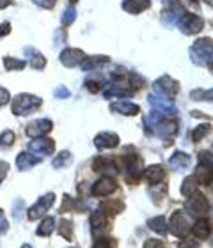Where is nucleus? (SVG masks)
<instances>
[{"label":"nucleus","instance_id":"35","mask_svg":"<svg viewBox=\"0 0 213 248\" xmlns=\"http://www.w3.org/2000/svg\"><path fill=\"white\" fill-rule=\"evenodd\" d=\"M210 129H212V126H210V124H206V123L199 124L197 128L190 133V135H192V140H194V142H201V140H203L204 137L210 133Z\"/></svg>","mask_w":213,"mask_h":248},{"label":"nucleus","instance_id":"23","mask_svg":"<svg viewBox=\"0 0 213 248\" xmlns=\"http://www.w3.org/2000/svg\"><path fill=\"white\" fill-rule=\"evenodd\" d=\"M151 5V0H125L123 2V9L130 15H139L146 11Z\"/></svg>","mask_w":213,"mask_h":248},{"label":"nucleus","instance_id":"43","mask_svg":"<svg viewBox=\"0 0 213 248\" xmlns=\"http://www.w3.org/2000/svg\"><path fill=\"white\" fill-rule=\"evenodd\" d=\"M7 172H9V163H7V161L0 160V185H2V181L5 179Z\"/></svg>","mask_w":213,"mask_h":248},{"label":"nucleus","instance_id":"33","mask_svg":"<svg viewBox=\"0 0 213 248\" xmlns=\"http://www.w3.org/2000/svg\"><path fill=\"white\" fill-rule=\"evenodd\" d=\"M99 207L105 209L110 217H114V215H117V213H121L123 209H125V204H123L121 201H112V202H105V204H101Z\"/></svg>","mask_w":213,"mask_h":248},{"label":"nucleus","instance_id":"25","mask_svg":"<svg viewBox=\"0 0 213 248\" xmlns=\"http://www.w3.org/2000/svg\"><path fill=\"white\" fill-rule=\"evenodd\" d=\"M109 62V57L105 55H94V57H85L80 62V67L83 71H91V69H96V67H101L103 64Z\"/></svg>","mask_w":213,"mask_h":248},{"label":"nucleus","instance_id":"4","mask_svg":"<svg viewBox=\"0 0 213 248\" xmlns=\"http://www.w3.org/2000/svg\"><path fill=\"white\" fill-rule=\"evenodd\" d=\"M178 27L183 34H188V36H194V34H199L203 31L204 20L201 16L194 15V13H185V15L178 20Z\"/></svg>","mask_w":213,"mask_h":248},{"label":"nucleus","instance_id":"42","mask_svg":"<svg viewBox=\"0 0 213 248\" xmlns=\"http://www.w3.org/2000/svg\"><path fill=\"white\" fill-rule=\"evenodd\" d=\"M75 18H77V13H75V9H71V7H69L68 11H64L63 23H64V25H71L73 21H75Z\"/></svg>","mask_w":213,"mask_h":248},{"label":"nucleus","instance_id":"6","mask_svg":"<svg viewBox=\"0 0 213 248\" xmlns=\"http://www.w3.org/2000/svg\"><path fill=\"white\" fill-rule=\"evenodd\" d=\"M153 89H155V93L158 94V96H165V98L172 99L180 93V83H178L174 78L164 75V77H160L153 83Z\"/></svg>","mask_w":213,"mask_h":248},{"label":"nucleus","instance_id":"9","mask_svg":"<svg viewBox=\"0 0 213 248\" xmlns=\"http://www.w3.org/2000/svg\"><path fill=\"white\" fill-rule=\"evenodd\" d=\"M53 151H55V142H53L52 139H48V137H39V139H34L31 144H29V153L39 156V158L52 155Z\"/></svg>","mask_w":213,"mask_h":248},{"label":"nucleus","instance_id":"28","mask_svg":"<svg viewBox=\"0 0 213 248\" xmlns=\"http://www.w3.org/2000/svg\"><path fill=\"white\" fill-rule=\"evenodd\" d=\"M194 177H196V181H197L199 185H212L213 172L210 170V169H206V167L197 165V169L194 172Z\"/></svg>","mask_w":213,"mask_h":248},{"label":"nucleus","instance_id":"44","mask_svg":"<svg viewBox=\"0 0 213 248\" xmlns=\"http://www.w3.org/2000/svg\"><path fill=\"white\" fill-rule=\"evenodd\" d=\"M7 229H9V223H7V218L4 217V211L0 209V234L7 232Z\"/></svg>","mask_w":213,"mask_h":248},{"label":"nucleus","instance_id":"46","mask_svg":"<svg viewBox=\"0 0 213 248\" xmlns=\"http://www.w3.org/2000/svg\"><path fill=\"white\" fill-rule=\"evenodd\" d=\"M9 91H5V89H0V107H4V105L9 103Z\"/></svg>","mask_w":213,"mask_h":248},{"label":"nucleus","instance_id":"15","mask_svg":"<svg viewBox=\"0 0 213 248\" xmlns=\"http://www.w3.org/2000/svg\"><path fill=\"white\" fill-rule=\"evenodd\" d=\"M153 133L158 137H174L178 133V123L174 119H158L153 126Z\"/></svg>","mask_w":213,"mask_h":248},{"label":"nucleus","instance_id":"36","mask_svg":"<svg viewBox=\"0 0 213 248\" xmlns=\"http://www.w3.org/2000/svg\"><path fill=\"white\" fill-rule=\"evenodd\" d=\"M59 234H61L64 239L71 241L73 239V222L71 220H63V222L59 223Z\"/></svg>","mask_w":213,"mask_h":248},{"label":"nucleus","instance_id":"24","mask_svg":"<svg viewBox=\"0 0 213 248\" xmlns=\"http://www.w3.org/2000/svg\"><path fill=\"white\" fill-rule=\"evenodd\" d=\"M190 161H192V158L187 155V153H183V151H176L174 155L169 158V165L172 167V169H180V170H183V169H187L188 165H190Z\"/></svg>","mask_w":213,"mask_h":248},{"label":"nucleus","instance_id":"12","mask_svg":"<svg viewBox=\"0 0 213 248\" xmlns=\"http://www.w3.org/2000/svg\"><path fill=\"white\" fill-rule=\"evenodd\" d=\"M110 215L105 209H101V207H98L96 211L91 215V227H93V231L96 234L103 232V231H107V229L110 227Z\"/></svg>","mask_w":213,"mask_h":248},{"label":"nucleus","instance_id":"53","mask_svg":"<svg viewBox=\"0 0 213 248\" xmlns=\"http://www.w3.org/2000/svg\"><path fill=\"white\" fill-rule=\"evenodd\" d=\"M212 245H213V238H212Z\"/></svg>","mask_w":213,"mask_h":248},{"label":"nucleus","instance_id":"26","mask_svg":"<svg viewBox=\"0 0 213 248\" xmlns=\"http://www.w3.org/2000/svg\"><path fill=\"white\" fill-rule=\"evenodd\" d=\"M147 227H149L151 231H155L156 234H160V236H165V234L169 232V223H167V220L164 217L151 218L149 222H147Z\"/></svg>","mask_w":213,"mask_h":248},{"label":"nucleus","instance_id":"51","mask_svg":"<svg viewBox=\"0 0 213 248\" xmlns=\"http://www.w3.org/2000/svg\"><path fill=\"white\" fill-rule=\"evenodd\" d=\"M208 66H210V69H212V73H213V59H212V61L208 62Z\"/></svg>","mask_w":213,"mask_h":248},{"label":"nucleus","instance_id":"19","mask_svg":"<svg viewBox=\"0 0 213 248\" xmlns=\"http://www.w3.org/2000/svg\"><path fill=\"white\" fill-rule=\"evenodd\" d=\"M190 232H192L197 239H206V238H210V234H212V222H210V220H206L204 217L199 218L197 222H196L192 225Z\"/></svg>","mask_w":213,"mask_h":248},{"label":"nucleus","instance_id":"49","mask_svg":"<svg viewBox=\"0 0 213 248\" xmlns=\"http://www.w3.org/2000/svg\"><path fill=\"white\" fill-rule=\"evenodd\" d=\"M9 32H11L9 23H0V37H2V36H7Z\"/></svg>","mask_w":213,"mask_h":248},{"label":"nucleus","instance_id":"37","mask_svg":"<svg viewBox=\"0 0 213 248\" xmlns=\"http://www.w3.org/2000/svg\"><path fill=\"white\" fill-rule=\"evenodd\" d=\"M15 144V133L11 129H5L0 133V149H9Z\"/></svg>","mask_w":213,"mask_h":248},{"label":"nucleus","instance_id":"5","mask_svg":"<svg viewBox=\"0 0 213 248\" xmlns=\"http://www.w3.org/2000/svg\"><path fill=\"white\" fill-rule=\"evenodd\" d=\"M185 207H187V211L190 213V215L203 218L204 215H208V211H210V202H208V199H206V195L196 191V193H192V195L188 197V202Z\"/></svg>","mask_w":213,"mask_h":248},{"label":"nucleus","instance_id":"31","mask_svg":"<svg viewBox=\"0 0 213 248\" xmlns=\"http://www.w3.org/2000/svg\"><path fill=\"white\" fill-rule=\"evenodd\" d=\"M93 248H117V239L112 236H98L94 239Z\"/></svg>","mask_w":213,"mask_h":248},{"label":"nucleus","instance_id":"18","mask_svg":"<svg viewBox=\"0 0 213 248\" xmlns=\"http://www.w3.org/2000/svg\"><path fill=\"white\" fill-rule=\"evenodd\" d=\"M142 177H144V181L147 183V185H158V183L164 181L165 170H164L160 165H151L142 172Z\"/></svg>","mask_w":213,"mask_h":248},{"label":"nucleus","instance_id":"39","mask_svg":"<svg viewBox=\"0 0 213 248\" xmlns=\"http://www.w3.org/2000/svg\"><path fill=\"white\" fill-rule=\"evenodd\" d=\"M4 64H5V69H23L25 67V61H20V59H15V57H5L4 59Z\"/></svg>","mask_w":213,"mask_h":248},{"label":"nucleus","instance_id":"20","mask_svg":"<svg viewBox=\"0 0 213 248\" xmlns=\"http://www.w3.org/2000/svg\"><path fill=\"white\" fill-rule=\"evenodd\" d=\"M43 158L32 155V153H21V155L16 156V165L20 170H29L32 167H36L37 163H41Z\"/></svg>","mask_w":213,"mask_h":248},{"label":"nucleus","instance_id":"32","mask_svg":"<svg viewBox=\"0 0 213 248\" xmlns=\"http://www.w3.org/2000/svg\"><path fill=\"white\" fill-rule=\"evenodd\" d=\"M27 52H31V53H29V57H31L32 67H36V69H43V67L47 66V59L43 57L39 52L32 50V48H27Z\"/></svg>","mask_w":213,"mask_h":248},{"label":"nucleus","instance_id":"47","mask_svg":"<svg viewBox=\"0 0 213 248\" xmlns=\"http://www.w3.org/2000/svg\"><path fill=\"white\" fill-rule=\"evenodd\" d=\"M53 94H55L57 98L63 99V98H68V96H69V91H68L66 87H63V85H61V87L55 89V93H53Z\"/></svg>","mask_w":213,"mask_h":248},{"label":"nucleus","instance_id":"21","mask_svg":"<svg viewBox=\"0 0 213 248\" xmlns=\"http://www.w3.org/2000/svg\"><path fill=\"white\" fill-rule=\"evenodd\" d=\"M110 110L115 112V114H123V115H137L139 114V105L130 103V101H115V103H110Z\"/></svg>","mask_w":213,"mask_h":248},{"label":"nucleus","instance_id":"52","mask_svg":"<svg viewBox=\"0 0 213 248\" xmlns=\"http://www.w3.org/2000/svg\"><path fill=\"white\" fill-rule=\"evenodd\" d=\"M21 248H32V247H31V245H23Z\"/></svg>","mask_w":213,"mask_h":248},{"label":"nucleus","instance_id":"27","mask_svg":"<svg viewBox=\"0 0 213 248\" xmlns=\"http://www.w3.org/2000/svg\"><path fill=\"white\" fill-rule=\"evenodd\" d=\"M53 231H55V218L47 217L41 223H39L36 234L37 236H41V238H48V236H52Z\"/></svg>","mask_w":213,"mask_h":248},{"label":"nucleus","instance_id":"1","mask_svg":"<svg viewBox=\"0 0 213 248\" xmlns=\"http://www.w3.org/2000/svg\"><path fill=\"white\" fill-rule=\"evenodd\" d=\"M190 59L197 66H206L213 59V39L212 37H201L194 43L190 48Z\"/></svg>","mask_w":213,"mask_h":248},{"label":"nucleus","instance_id":"22","mask_svg":"<svg viewBox=\"0 0 213 248\" xmlns=\"http://www.w3.org/2000/svg\"><path fill=\"white\" fill-rule=\"evenodd\" d=\"M87 209V204L78 199H73L69 195H64L63 206H61V213H68V211H85Z\"/></svg>","mask_w":213,"mask_h":248},{"label":"nucleus","instance_id":"8","mask_svg":"<svg viewBox=\"0 0 213 248\" xmlns=\"http://www.w3.org/2000/svg\"><path fill=\"white\" fill-rule=\"evenodd\" d=\"M53 202H55V195H53V193H47V195L39 197L36 204L29 209V213H27L29 220H37V218H41L43 215H47L48 209L53 206Z\"/></svg>","mask_w":213,"mask_h":248},{"label":"nucleus","instance_id":"54","mask_svg":"<svg viewBox=\"0 0 213 248\" xmlns=\"http://www.w3.org/2000/svg\"><path fill=\"white\" fill-rule=\"evenodd\" d=\"M192 2H196V0H192Z\"/></svg>","mask_w":213,"mask_h":248},{"label":"nucleus","instance_id":"38","mask_svg":"<svg viewBox=\"0 0 213 248\" xmlns=\"http://www.w3.org/2000/svg\"><path fill=\"white\" fill-rule=\"evenodd\" d=\"M199 165L206 167V169H210V170L213 172V153H210V151H201V153H199Z\"/></svg>","mask_w":213,"mask_h":248},{"label":"nucleus","instance_id":"7","mask_svg":"<svg viewBox=\"0 0 213 248\" xmlns=\"http://www.w3.org/2000/svg\"><path fill=\"white\" fill-rule=\"evenodd\" d=\"M147 101H149V105L153 107V110L158 112V114H162V115H174L178 112L174 101L169 99V98H165V96L151 94L149 98H147Z\"/></svg>","mask_w":213,"mask_h":248},{"label":"nucleus","instance_id":"13","mask_svg":"<svg viewBox=\"0 0 213 248\" xmlns=\"http://www.w3.org/2000/svg\"><path fill=\"white\" fill-rule=\"evenodd\" d=\"M53 124L50 119H39L34 121L27 126V135L32 137V139H39V137H47L50 131H52Z\"/></svg>","mask_w":213,"mask_h":248},{"label":"nucleus","instance_id":"14","mask_svg":"<svg viewBox=\"0 0 213 248\" xmlns=\"http://www.w3.org/2000/svg\"><path fill=\"white\" fill-rule=\"evenodd\" d=\"M94 145L98 149H114L119 145V135L112 133V131H101V133L96 135Z\"/></svg>","mask_w":213,"mask_h":248},{"label":"nucleus","instance_id":"3","mask_svg":"<svg viewBox=\"0 0 213 248\" xmlns=\"http://www.w3.org/2000/svg\"><path fill=\"white\" fill-rule=\"evenodd\" d=\"M190 229H192V225H190V220H188V217L185 215V211L172 213L171 222H169V231H171L176 238L185 239L188 234H190Z\"/></svg>","mask_w":213,"mask_h":248},{"label":"nucleus","instance_id":"16","mask_svg":"<svg viewBox=\"0 0 213 248\" xmlns=\"http://www.w3.org/2000/svg\"><path fill=\"white\" fill-rule=\"evenodd\" d=\"M142 167H144V163H142V158L137 155H130V156H125V169L126 172H128V177L130 179H137V177L142 176Z\"/></svg>","mask_w":213,"mask_h":248},{"label":"nucleus","instance_id":"2","mask_svg":"<svg viewBox=\"0 0 213 248\" xmlns=\"http://www.w3.org/2000/svg\"><path fill=\"white\" fill-rule=\"evenodd\" d=\"M37 107H41V98L32 96V94H20L13 99V114L15 115L31 114Z\"/></svg>","mask_w":213,"mask_h":248},{"label":"nucleus","instance_id":"11","mask_svg":"<svg viewBox=\"0 0 213 248\" xmlns=\"http://www.w3.org/2000/svg\"><path fill=\"white\" fill-rule=\"evenodd\" d=\"M93 170L98 174H103L105 177H115L119 174V169L110 158H96L93 161Z\"/></svg>","mask_w":213,"mask_h":248},{"label":"nucleus","instance_id":"30","mask_svg":"<svg viewBox=\"0 0 213 248\" xmlns=\"http://www.w3.org/2000/svg\"><path fill=\"white\" fill-rule=\"evenodd\" d=\"M197 185H199V183L196 181V177H194V176L185 177V179H183V183H181V195L188 199L192 193H196V191H197Z\"/></svg>","mask_w":213,"mask_h":248},{"label":"nucleus","instance_id":"45","mask_svg":"<svg viewBox=\"0 0 213 248\" xmlns=\"http://www.w3.org/2000/svg\"><path fill=\"white\" fill-rule=\"evenodd\" d=\"M144 248H165V245L158 241V239H147L144 243Z\"/></svg>","mask_w":213,"mask_h":248},{"label":"nucleus","instance_id":"48","mask_svg":"<svg viewBox=\"0 0 213 248\" xmlns=\"http://www.w3.org/2000/svg\"><path fill=\"white\" fill-rule=\"evenodd\" d=\"M34 2H37V4L41 5V7H45V9H50V7L55 5V0H34Z\"/></svg>","mask_w":213,"mask_h":248},{"label":"nucleus","instance_id":"10","mask_svg":"<svg viewBox=\"0 0 213 248\" xmlns=\"http://www.w3.org/2000/svg\"><path fill=\"white\" fill-rule=\"evenodd\" d=\"M117 190V183L114 181V177H101L94 183L91 188V195L93 197H107L110 193H114Z\"/></svg>","mask_w":213,"mask_h":248},{"label":"nucleus","instance_id":"50","mask_svg":"<svg viewBox=\"0 0 213 248\" xmlns=\"http://www.w3.org/2000/svg\"><path fill=\"white\" fill-rule=\"evenodd\" d=\"M11 4H13L11 0H0V7H2V9H4V7H7V5H11Z\"/></svg>","mask_w":213,"mask_h":248},{"label":"nucleus","instance_id":"17","mask_svg":"<svg viewBox=\"0 0 213 248\" xmlns=\"http://www.w3.org/2000/svg\"><path fill=\"white\" fill-rule=\"evenodd\" d=\"M83 59H85V55H83L82 50H78V48H66V50H63L59 61L63 62L66 67H75V66H78Z\"/></svg>","mask_w":213,"mask_h":248},{"label":"nucleus","instance_id":"34","mask_svg":"<svg viewBox=\"0 0 213 248\" xmlns=\"http://www.w3.org/2000/svg\"><path fill=\"white\" fill-rule=\"evenodd\" d=\"M190 98L196 99V101H212L213 103V89H208V91L196 89V91L190 93Z\"/></svg>","mask_w":213,"mask_h":248},{"label":"nucleus","instance_id":"29","mask_svg":"<svg viewBox=\"0 0 213 248\" xmlns=\"http://www.w3.org/2000/svg\"><path fill=\"white\" fill-rule=\"evenodd\" d=\"M71 163H73V155L69 153V151L59 153L52 161V165L55 167V169H66V167H69Z\"/></svg>","mask_w":213,"mask_h":248},{"label":"nucleus","instance_id":"41","mask_svg":"<svg viewBox=\"0 0 213 248\" xmlns=\"http://www.w3.org/2000/svg\"><path fill=\"white\" fill-rule=\"evenodd\" d=\"M85 87H87L89 93H98L99 89L103 87V82H99V80H85Z\"/></svg>","mask_w":213,"mask_h":248},{"label":"nucleus","instance_id":"40","mask_svg":"<svg viewBox=\"0 0 213 248\" xmlns=\"http://www.w3.org/2000/svg\"><path fill=\"white\" fill-rule=\"evenodd\" d=\"M128 78H130V85H131V89H135V91H139V89L144 87V78H142L141 75H137V73H130V75H128Z\"/></svg>","mask_w":213,"mask_h":248}]
</instances>
